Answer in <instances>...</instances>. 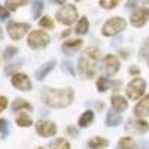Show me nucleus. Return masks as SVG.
<instances>
[{
	"mask_svg": "<svg viewBox=\"0 0 149 149\" xmlns=\"http://www.w3.org/2000/svg\"><path fill=\"white\" fill-rule=\"evenodd\" d=\"M149 19V9L148 8H140L137 10H134L131 17H130V22L133 27H143Z\"/></svg>",
	"mask_w": 149,
	"mask_h": 149,
	"instance_id": "1a4fd4ad",
	"label": "nucleus"
},
{
	"mask_svg": "<svg viewBox=\"0 0 149 149\" xmlns=\"http://www.w3.org/2000/svg\"><path fill=\"white\" fill-rule=\"evenodd\" d=\"M31 30L29 22H18V21H12L8 24V34L10 36V39L19 40Z\"/></svg>",
	"mask_w": 149,
	"mask_h": 149,
	"instance_id": "423d86ee",
	"label": "nucleus"
},
{
	"mask_svg": "<svg viewBox=\"0 0 149 149\" xmlns=\"http://www.w3.org/2000/svg\"><path fill=\"white\" fill-rule=\"evenodd\" d=\"M93 121H94V112L93 110H85L81 116V119H79V125L81 127H88L90 124H93Z\"/></svg>",
	"mask_w": 149,
	"mask_h": 149,
	"instance_id": "6ab92c4d",
	"label": "nucleus"
},
{
	"mask_svg": "<svg viewBox=\"0 0 149 149\" xmlns=\"http://www.w3.org/2000/svg\"><path fill=\"white\" fill-rule=\"evenodd\" d=\"M54 66H55V61H48V63H45L39 70L36 72V79L37 81H42V79H45V76L51 72L52 69H54Z\"/></svg>",
	"mask_w": 149,
	"mask_h": 149,
	"instance_id": "2eb2a0df",
	"label": "nucleus"
},
{
	"mask_svg": "<svg viewBox=\"0 0 149 149\" xmlns=\"http://www.w3.org/2000/svg\"><path fill=\"white\" fill-rule=\"evenodd\" d=\"M19 64H21V61H19V63H15V64H12L10 67H8L6 70H5V73L6 74H10L12 72H14V70H17V69H19Z\"/></svg>",
	"mask_w": 149,
	"mask_h": 149,
	"instance_id": "473e14b6",
	"label": "nucleus"
},
{
	"mask_svg": "<svg viewBox=\"0 0 149 149\" xmlns=\"http://www.w3.org/2000/svg\"><path fill=\"white\" fill-rule=\"evenodd\" d=\"M52 149H70V143L66 139H57L55 142H52Z\"/></svg>",
	"mask_w": 149,
	"mask_h": 149,
	"instance_id": "c85d7f7f",
	"label": "nucleus"
},
{
	"mask_svg": "<svg viewBox=\"0 0 149 149\" xmlns=\"http://www.w3.org/2000/svg\"><path fill=\"white\" fill-rule=\"evenodd\" d=\"M49 43V36L43 30H33L27 37V45L31 49H40Z\"/></svg>",
	"mask_w": 149,
	"mask_h": 149,
	"instance_id": "39448f33",
	"label": "nucleus"
},
{
	"mask_svg": "<svg viewBox=\"0 0 149 149\" xmlns=\"http://www.w3.org/2000/svg\"><path fill=\"white\" fill-rule=\"evenodd\" d=\"M49 2L57 3V5H64V3H66V0H49Z\"/></svg>",
	"mask_w": 149,
	"mask_h": 149,
	"instance_id": "e433bc0d",
	"label": "nucleus"
},
{
	"mask_svg": "<svg viewBox=\"0 0 149 149\" xmlns=\"http://www.w3.org/2000/svg\"><path fill=\"white\" fill-rule=\"evenodd\" d=\"M139 3V0H128L127 2V5H125V8H128V9H131V8H136V5Z\"/></svg>",
	"mask_w": 149,
	"mask_h": 149,
	"instance_id": "c9c22d12",
	"label": "nucleus"
},
{
	"mask_svg": "<svg viewBox=\"0 0 149 149\" xmlns=\"http://www.w3.org/2000/svg\"><path fill=\"white\" fill-rule=\"evenodd\" d=\"M109 145V142L106 140V139H103V137H94V139H91L90 142H88V146L91 148V149H103V148H106Z\"/></svg>",
	"mask_w": 149,
	"mask_h": 149,
	"instance_id": "4be33fe9",
	"label": "nucleus"
},
{
	"mask_svg": "<svg viewBox=\"0 0 149 149\" xmlns=\"http://www.w3.org/2000/svg\"><path fill=\"white\" fill-rule=\"evenodd\" d=\"M82 43H84V40H81V39H70V40H66L61 45V49H63L66 54H73V52H76L78 49L82 48Z\"/></svg>",
	"mask_w": 149,
	"mask_h": 149,
	"instance_id": "4468645a",
	"label": "nucleus"
},
{
	"mask_svg": "<svg viewBox=\"0 0 149 149\" xmlns=\"http://www.w3.org/2000/svg\"><path fill=\"white\" fill-rule=\"evenodd\" d=\"M134 113H136V116H139V118H143V116H148L149 115V94L145 95L142 100L136 104Z\"/></svg>",
	"mask_w": 149,
	"mask_h": 149,
	"instance_id": "f8f14e48",
	"label": "nucleus"
},
{
	"mask_svg": "<svg viewBox=\"0 0 149 149\" xmlns=\"http://www.w3.org/2000/svg\"><path fill=\"white\" fill-rule=\"evenodd\" d=\"M55 18L60 24H63V26H72V24L78 19V9L73 5H64L61 9H58Z\"/></svg>",
	"mask_w": 149,
	"mask_h": 149,
	"instance_id": "20e7f679",
	"label": "nucleus"
},
{
	"mask_svg": "<svg viewBox=\"0 0 149 149\" xmlns=\"http://www.w3.org/2000/svg\"><path fill=\"white\" fill-rule=\"evenodd\" d=\"M112 85V82L107 79V78H98V81H97V90L98 91H106L109 86Z\"/></svg>",
	"mask_w": 149,
	"mask_h": 149,
	"instance_id": "cd10ccee",
	"label": "nucleus"
},
{
	"mask_svg": "<svg viewBox=\"0 0 149 149\" xmlns=\"http://www.w3.org/2000/svg\"><path fill=\"white\" fill-rule=\"evenodd\" d=\"M88 30H90V22H88V19H86L85 17H82V18L78 21V24H76V29H74V31H76V34H81V36H84V34H86V33H88Z\"/></svg>",
	"mask_w": 149,
	"mask_h": 149,
	"instance_id": "a211bd4d",
	"label": "nucleus"
},
{
	"mask_svg": "<svg viewBox=\"0 0 149 149\" xmlns=\"http://www.w3.org/2000/svg\"><path fill=\"white\" fill-rule=\"evenodd\" d=\"M145 88H146L145 81L140 79V78H136L127 85V95L131 100H139L145 93Z\"/></svg>",
	"mask_w": 149,
	"mask_h": 149,
	"instance_id": "0eeeda50",
	"label": "nucleus"
},
{
	"mask_svg": "<svg viewBox=\"0 0 149 149\" xmlns=\"http://www.w3.org/2000/svg\"><path fill=\"white\" fill-rule=\"evenodd\" d=\"M8 106V100H6V97H2L0 95V112H3Z\"/></svg>",
	"mask_w": 149,
	"mask_h": 149,
	"instance_id": "72a5a7b5",
	"label": "nucleus"
},
{
	"mask_svg": "<svg viewBox=\"0 0 149 149\" xmlns=\"http://www.w3.org/2000/svg\"><path fill=\"white\" fill-rule=\"evenodd\" d=\"M37 149H43V148H37Z\"/></svg>",
	"mask_w": 149,
	"mask_h": 149,
	"instance_id": "37998d69",
	"label": "nucleus"
},
{
	"mask_svg": "<svg viewBox=\"0 0 149 149\" xmlns=\"http://www.w3.org/2000/svg\"><path fill=\"white\" fill-rule=\"evenodd\" d=\"M15 54H18V48H15V46H8L6 49H5V54H3V57L6 58V60H9V58H12Z\"/></svg>",
	"mask_w": 149,
	"mask_h": 149,
	"instance_id": "c756f323",
	"label": "nucleus"
},
{
	"mask_svg": "<svg viewBox=\"0 0 149 149\" xmlns=\"http://www.w3.org/2000/svg\"><path fill=\"white\" fill-rule=\"evenodd\" d=\"M43 2L42 0H33V6H31V15L33 18H40L42 17V12H43Z\"/></svg>",
	"mask_w": 149,
	"mask_h": 149,
	"instance_id": "aec40b11",
	"label": "nucleus"
},
{
	"mask_svg": "<svg viewBox=\"0 0 149 149\" xmlns=\"http://www.w3.org/2000/svg\"><path fill=\"white\" fill-rule=\"evenodd\" d=\"M148 45H149V39H146V40H145V43H143V48H142V51H140V57H142V58L146 55V49H148Z\"/></svg>",
	"mask_w": 149,
	"mask_h": 149,
	"instance_id": "f704fd0d",
	"label": "nucleus"
},
{
	"mask_svg": "<svg viewBox=\"0 0 149 149\" xmlns=\"http://www.w3.org/2000/svg\"><path fill=\"white\" fill-rule=\"evenodd\" d=\"M29 2H30V0H6L5 5H6V8L9 10H15V9L24 6V5H27Z\"/></svg>",
	"mask_w": 149,
	"mask_h": 149,
	"instance_id": "5701e85b",
	"label": "nucleus"
},
{
	"mask_svg": "<svg viewBox=\"0 0 149 149\" xmlns=\"http://www.w3.org/2000/svg\"><path fill=\"white\" fill-rule=\"evenodd\" d=\"M148 63H149V58H148Z\"/></svg>",
	"mask_w": 149,
	"mask_h": 149,
	"instance_id": "c03bdc74",
	"label": "nucleus"
},
{
	"mask_svg": "<svg viewBox=\"0 0 149 149\" xmlns=\"http://www.w3.org/2000/svg\"><path fill=\"white\" fill-rule=\"evenodd\" d=\"M42 100L46 106L61 109L73 102V90H45L42 93Z\"/></svg>",
	"mask_w": 149,
	"mask_h": 149,
	"instance_id": "f257e3e1",
	"label": "nucleus"
},
{
	"mask_svg": "<svg viewBox=\"0 0 149 149\" xmlns=\"http://www.w3.org/2000/svg\"><path fill=\"white\" fill-rule=\"evenodd\" d=\"M128 130H131V131H134V133H137V134H143V133H146L148 130H149V125H148V122L146 121H142V119H131V121H128V127H127Z\"/></svg>",
	"mask_w": 149,
	"mask_h": 149,
	"instance_id": "ddd939ff",
	"label": "nucleus"
},
{
	"mask_svg": "<svg viewBox=\"0 0 149 149\" xmlns=\"http://www.w3.org/2000/svg\"><path fill=\"white\" fill-rule=\"evenodd\" d=\"M9 15H10V12H9V9H8V8H5V6H2V5H0V21H3V19L9 18Z\"/></svg>",
	"mask_w": 149,
	"mask_h": 149,
	"instance_id": "2f4dec72",
	"label": "nucleus"
},
{
	"mask_svg": "<svg viewBox=\"0 0 149 149\" xmlns=\"http://www.w3.org/2000/svg\"><path fill=\"white\" fill-rule=\"evenodd\" d=\"M118 3H119V0H98V5H100V8L107 9V10L116 8Z\"/></svg>",
	"mask_w": 149,
	"mask_h": 149,
	"instance_id": "393cba45",
	"label": "nucleus"
},
{
	"mask_svg": "<svg viewBox=\"0 0 149 149\" xmlns=\"http://www.w3.org/2000/svg\"><path fill=\"white\" fill-rule=\"evenodd\" d=\"M12 85H14L15 88L21 90V91H29L33 86L30 78L24 73H15L14 76H12Z\"/></svg>",
	"mask_w": 149,
	"mask_h": 149,
	"instance_id": "9b49d317",
	"label": "nucleus"
},
{
	"mask_svg": "<svg viewBox=\"0 0 149 149\" xmlns=\"http://www.w3.org/2000/svg\"><path fill=\"white\" fill-rule=\"evenodd\" d=\"M74 2H82V0H74Z\"/></svg>",
	"mask_w": 149,
	"mask_h": 149,
	"instance_id": "79ce46f5",
	"label": "nucleus"
},
{
	"mask_svg": "<svg viewBox=\"0 0 149 149\" xmlns=\"http://www.w3.org/2000/svg\"><path fill=\"white\" fill-rule=\"evenodd\" d=\"M0 133L2 136H6L9 133V122L6 119H0Z\"/></svg>",
	"mask_w": 149,
	"mask_h": 149,
	"instance_id": "7c9ffc66",
	"label": "nucleus"
},
{
	"mask_svg": "<svg viewBox=\"0 0 149 149\" xmlns=\"http://www.w3.org/2000/svg\"><path fill=\"white\" fill-rule=\"evenodd\" d=\"M119 149H134V142L131 137H122L118 143Z\"/></svg>",
	"mask_w": 149,
	"mask_h": 149,
	"instance_id": "a878e982",
	"label": "nucleus"
},
{
	"mask_svg": "<svg viewBox=\"0 0 149 149\" xmlns=\"http://www.w3.org/2000/svg\"><path fill=\"white\" fill-rule=\"evenodd\" d=\"M133 74H136V73H139V69H136V67H131V70H130Z\"/></svg>",
	"mask_w": 149,
	"mask_h": 149,
	"instance_id": "58836bf2",
	"label": "nucleus"
},
{
	"mask_svg": "<svg viewBox=\"0 0 149 149\" xmlns=\"http://www.w3.org/2000/svg\"><path fill=\"white\" fill-rule=\"evenodd\" d=\"M110 102H112V107H113L115 110H118V112L125 110V109H127V106H128L127 100H125L124 97H121V95H113Z\"/></svg>",
	"mask_w": 149,
	"mask_h": 149,
	"instance_id": "dca6fc26",
	"label": "nucleus"
},
{
	"mask_svg": "<svg viewBox=\"0 0 149 149\" xmlns=\"http://www.w3.org/2000/svg\"><path fill=\"white\" fill-rule=\"evenodd\" d=\"M17 124L19 127H30L31 125V118L29 115H26V113H22V115H19L17 118Z\"/></svg>",
	"mask_w": 149,
	"mask_h": 149,
	"instance_id": "bb28decb",
	"label": "nucleus"
},
{
	"mask_svg": "<svg viewBox=\"0 0 149 149\" xmlns=\"http://www.w3.org/2000/svg\"><path fill=\"white\" fill-rule=\"evenodd\" d=\"M0 37H2V29H0Z\"/></svg>",
	"mask_w": 149,
	"mask_h": 149,
	"instance_id": "a19ab883",
	"label": "nucleus"
},
{
	"mask_svg": "<svg viewBox=\"0 0 149 149\" xmlns=\"http://www.w3.org/2000/svg\"><path fill=\"white\" fill-rule=\"evenodd\" d=\"M119 70V60L115 55H106L102 61V72L106 76H113Z\"/></svg>",
	"mask_w": 149,
	"mask_h": 149,
	"instance_id": "6e6552de",
	"label": "nucleus"
},
{
	"mask_svg": "<svg viewBox=\"0 0 149 149\" xmlns=\"http://www.w3.org/2000/svg\"><path fill=\"white\" fill-rule=\"evenodd\" d=\"M39 26L42 27V29H46V30H51V29H54V21H52V18L51 17H42L40 19H39Z\"/></svg>",
	"mask_w": 149,
	"mask_h": 149,
	"instance_id": "b1692460",
	"label": "nucleus"
},
{
	"mask_svg": "<svg viewBox=\"0 0 149 149\" xmlns=\"http://www.w3.org/2000/svg\"><path fill=\"white\" fill-rule=\"evenodd\" d=\"M121 57L127 60V58H128V54H127V51H121Z\"/></svg>",
	"mask_w": 149,
	"mask_h": 149,
	"instance_id": "4c0bfd02",
	"label": "nucleus"
},
{
	"mask_svg": "<svg viewBox=\"0 0 149 149\" xmlns=\"http://www.w3.org/2000/svg\"><path fill=\"white\" fill-rule=\"evenodd\" d=\"M121 122V115L118 113V110H109L107 112V118H106V125L107 127H115Z\"/></svg>",
	"mask_w": 149,
	"mask_h": 149,
	"instance_id": "f3484780",
	"label": "nucleus"
},
{
	"mask_svg": "<svg viewBox=\"0 0 149 149\" xmlns=\"http://www.w3.org/2000/svg\"><path fill=\"white\" fill-rule=\"evenodd\" d=\"M36 131L39 136L51 137V136H55V133H57V125L51 121H37L36 122Z\"/></svg>",
	"mask_w": 149,
	"mask_h": 149,
	"instance_id": "9d476101",
	"label": "nucleus"
},
{
	"mask_svg": "<svg viewBox=\"0 0 149 149\" xmlns=\"http://www.w3.org/2000/svg\"><path fill=\"white\" fill-rule=\"evenodd\" d=\"M127 29V21L121 18V17H113V18H109L102 27V33L103 36L112 37V36H116L121 31H124Z\"/></svg>",
	"mask_w": 149,
	"mask_h": 149,
	"instance_id": "7ed1b4c3",
	"label": "nucleus"
},
{
	"mask_svg": "<svg viewBox=\"0 0 149 149\" xmlns=\"http://www.w3.org/2000/svg\"><path fill=\"white\" fill-rule=\"evenodd\" d=\"M66 36H69V31H67V30H66L63 34H61V37H66Z\"/></svg>",
	"mask_w": 149,
	"mask_h": 149,
	"instance_id": "ea45409f",
	"label": "nucleus"
},
{
	"mask_svg": "<svg viewBox=\"0 0 149 149\" xmlns=\"http://www.w3.org/2000/svg\"><path fill=\"white\" fill-rule=\"evenodd\" d=\"M98 48H88L86 51L81 55L79 58V63H78V69H79V73L82 74L84 78L90 79L94 76L95 73V61L98 60Z\"/></svg>",
	"mask_w": 149,
	"mask_h": 149,
	"instance_id": "f03ea898",
	"label": "nucleus"
},
{
	"mask_svg": "<svg viewBox=\"0 0 149 149\" xmlns=\"http://www.w3.org/2000/svg\"><path fill=\"white\" fill-rule=\"evenodd\" d=\"M12 109H14V112H19V110L30 112L31 110V104L27 103L26 100H22V98H18V100H15L14 104H12Z\"/></svg>",
	"mask_w": 149,
	"mask_h": 149,
	"instance_id": "412c9836",
	"label": "nucleus"
}]
</instances>
